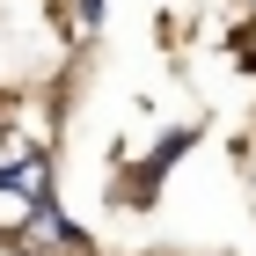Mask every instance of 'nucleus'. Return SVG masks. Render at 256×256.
<instances>
[]
</instances>
